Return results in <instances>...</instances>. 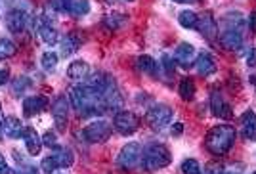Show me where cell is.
Masks as SVG:
<instances>
[{
	"mask_svg": "<svg viewBox=\"0 0 256 174\" xmlns=\"http://www.w3.org/2000/svg\"><path fill=\"white\" fill-rule=\"evenodd\" d=\"M235 144V129L231 125H218L209 130L205 138V147L213 155H226Z\"/></svg>",
	"mask_w": 256,
	"mask_h": 174,
	"instance_id": "1",
	"label": "cell"
},
{
	"mask_svg": "<svg viewBox=\"0 0 256 174\" xmlns=\"http://www.w3.org/2000/svg\"><path fill=\"white\" fill-rule=\"evenodd\" d=\"M143 161L149 169L159 171V169H167L171 165V151L165 144H151L143 151Z\"/></svg>",
	"mask_w": 256,
	"mask_h": 174,
	"instance_id": "2",
	"label": "cell"
},
{
	"mask_svg": "<svg viewBox=\"0 0 256 174\" xmlns=\"http://www.w3.org/2000/svg\"><path fill=\"white\" fill-rule=\"evenodd\" d=\"M142 159H143L142 145L138 144V142H130V144H127L121 149V153H119V157H117V165H119V169H123V171H134V169L140 165Z\"/></svg>",
	"mask_w": 256,
	"mask_h": 174,
	"instance_id": "3",
	"label": "cell"
},
{
	"mask_svg": "<svg viewBox=\"0 0 256 174\" xmlns=\"http://www.w3.org/2000/svg\"><path fill=\"white\" fill-rule=\"evenodd\" d=\"M172 117H174L172 107L165 105V103H159V105H155L153 109H149L145 121H147V125H149L153 130H163V129L172 121Z\"/></svg>",
	"mask_w": 256,
	"mask_h": 174,
	"instance_id": "4",
	"label": "cell"
},
{
	"mask_svg": "<svg viewBox=\"0 0 256 174\" xmlns=\"http://www.w3.org/2000/svg\"><path fill=\"white\" fill-rule=\"evenodd\" d=\"M138 127H140V119H138L136 113H132V111H119V113H115L113 129L119 134H123V136L134 134L138 130Z\"/></svg>",
	"mask_w": 256,
	"mask_h": 174,
	"instance_id": "5",
	"label": "cell"
},
{
	"mask_svg": "<svg viewBox=\"0 0 256 174\" xmlns=\"http://www.w3.org/2000/svg\"><path fill=\"white\" fill-rule=\"evenodd\" d=\"M52 115H54V125L59 132L67 130L69 125V98L67 96H57L52 103Z\"/></svg>",
	"mask_w": 256,
	"mask_h": 174,
	"instance_id": "6",
	"label": "cell"
},
{
	"mask_svg": "<svg viewBox=\"0 0 256 174\" xmlns=\"http://www.w3.org/2000/svg\"><path fill=\"white\" fill-rule=\"evenodd\" d=\"M83 136H85L90 144H101V142L109 140V136H111V125L105 123V121H94V123H90L85 130H83Z\"/></svg>",
	"mask_w": 256,
	"mask_h": 174,
	"instance_id": "7",
	"label": "cell"
},
{
	"mask_svg": "<svg viewBox=\"0 0 256 174\" xmlns=\"http://www.w3.org/2000/svg\"><path fill=\"white\" fill-rule=\"evenodd\" d=\"M195 58H197V52H195L193 44L189 43H180L174 50V61L184 69H189L195 63Z\"/></svg>",
	"mask_w": 256,
	"mask_h": 174,
	"instance_id": "8",
	"label": "cell"
},
{
	"mask_svg": "<svg viewBox=\"0 0 256 174\" xmlns=\"http://www.w3.org/2000/svg\"><path fill=\"white\" fill-rule=\"evenodd\" d=\"M35 31H39V35L43 37L44 44H48V46L59 44V35H57V31L52 27V23H50L44 15H39V17L35 19Z\"/></svg>",
	"mask_w": 256,
	"mask_h": 174,
	"instance_id": "9",
	"label": "cell"
},
{
	"mask_svg": "<svg viewBox=\"0 0 256 174\" xmlns=\"http://www.w3.org/2000/svg\"><path fill=\"white\" fill-rule=\"evenodd\" d=\"M211 109H213V115L218 119H231V107L229 103H226L218 90H214L211 94Z\"/></svg>",
	"mask_w": 256,
	"mask_h": 174,
	"instance_id": "10",
	"label": "cell"
},
{
	"mask_svg": "<svg viewBox=\"0 0 256 174\" xmlns=\"http://www.w3.org/2000/svg\"><path fill=\"white\" fill-rule=\"evenodd\" d=\"M195 67H197L199 75H203V77H211L213 73H216V61H214L213 54L201 50L197 54V58H195Z\"/></svg>",
	"mask_w": 256,
	"mask_h": 174,
	"instance_id": "11",
	"label": "cell"
},
{
	"mask_svg": "<svg viewBox=\"0 0 256 174\" xmlns=\"http://www.w3.org/2000/svg\"><path fill=\"white\" fill-rule=\"evenodd\" d=\"M220 44H222L224 48H228V50H239L243 46L241 31L226 27V29L222 31V35H220Z\"/></svg>",
	"mask_w": 256,
	"mask_h": 174,
	"instance_id": "12",
	"label": "cell"
},
{
	"mask_svg": "<svg viewBox=\"0 0 256 174\" xmlns=\"http://www.w3.org/2000/svg\"><path fill=\"white\" fill-rule=\"evenodd\" d=\"M241 132L249 142H256V113L253 109L245 111L241 117Z\"/></svg>",
	"mask_w": 256,
	"mask_h": 174,
	"instance_id": "13",
	"label": "cell"
},
{
	"mask_svg": "<svg viewBox=\"0 0 256 174\" xmlns=\"http://www.w3.org/2000/svg\"><path fill=\"white\" fill-rule=\"evenodd\" d=\"M48 107V98L46 96H31L23 102V113L27 117H33L37 113H43Z\"/></svg>",
	"mask_w": 256,
	"mask_h": 174,
	"instance_id": "14",
	"label": "cell"
},
{
	"mask_svg": "<svg viewBox=\"0 0 256 174\" xmlns=\"http://www.w3.org/2000/svg\"><path fill=\"white\" fill-rule=\"evenodd\" d=\"M23 138H25V147H27L29 155H39L41 149H43V140L37 134V130L33 127H27L23 132Z\"/></svg>",
	"mask_w": 256,
	"mask_h": 174,
	"instance_id": "15",
	"label": "cell"
},
{
	"mask_svg": "<svg viewBox=\"0 0 256 174\" xmlns=\"http://www.w3.org/2000/svg\"><path fill=\"white\" fill-rule=\"evenodd\" d=\"M25 23H27V15L23 10H12L6 15V25L12 33H21L25 29Z\"/></svg>",
	"mask_w": 256,
	"mask_h": 174,
	"instance_id": "16",
	"label": "cell"
},
{
	"mask_svg": "<svg viewBox=\"0 0 256 174\" xmlns=\"http://www.w3.org/2000/svg\"><path fill=\"white\" fill-rule=\"evenodd\" d=\"M88 75H90V65H88L86 61H81V59L73 61L71 65L67 67V77L73 79V81H83V79H88Z\"/></svg>",
	"mask_w": 256,
	"mask_h": 174,
	"instance_id": "17",
	"label": "cell"
},
{
	"mask_svg": "<svg viewBox=\"0 0 256 174\" xmlns=\"http://www.w3.org/2000/svg\"><path fill=\"white\" fill-rule=\"evenodd\" d=\"M25 129L21 127V121L17 117L10 115L4 119V134H8L10 138H21Z\"/></svg>",
	"mask_w": 256,
	"mask_h": 174,
	"instance_id": "18",
	"label": "cell"
},
{
	"mask_svg": "<svg viewBox=\"0 0 256 174\" xmlns=\"http://www.w3.org/2000/svg\"><path fill=\"white\" fill-rule=\"evenodd\" d=\"M54 159L57 161V167L61 169H69L73 163H75V155L69 147H59L56 145L54 147Z\"/></svg>",
	"mask_w": 256,
	"mask_h": 174,
	"instance_id": "19",
	"label": "cell"
},
{
	"mask_svg": "<svg viewBox=\"0 0 256 174\" xmlns=\"http://www.w3.org/2000/svg\"><path fill=\"white\" fill-rule=\"evenodd\" d=\"M59 44H61V54H63V56H71V54H75V52L83 46V39H81L79 35L71 33V35H67Z\"/></svg>",
	"mask_w": 256,
	"mask_h": 174,
	"instance_id": "20",
	"label": "cell"
},
{
	"mask_svg": "<svg viewBox=\"0 0 256 174\" xmlns=\"http://www.w3.org/2000/svg\"><path fill=\"white\" fill-rule=\"evenodd\" d=\"M197 29L207 37V39H211L213 41L214 37H216V31H218V23L214 21L213 14H207L203 19H199V23H197Z\"/></svg>",
	"mask_w": 256,
	"mask_h": 174,
	"instance_id": "21",
	"label": "cell"
},
{
	"mask_svg": "<svg viewBox=\"0 0 256 174\" xmlns=\"http://www.w3.org/2000/svg\"><path fill=\"white\" fill-rule=\"evenodd\" d=\"M178 92H180L182 100H185V102L193 100V96H195V83H193V79H189V77L182 79V81H180V88H178Z\"/></svg>",
	"mask_w": 256,
	"mask_h": 174,
	"instance_id": "22",
	"label": "cell"
},
{
	"mask_svg": "<svg viewBox=\"0 0 256 174\" xmlns=\"http://www.w3.org/2000/svg\"><path fill=\"white\" fill-rule=\"evenodd\" d=\"M178 21L184 29H197V23H199V17L195 12H189V10H184L178 15Z\"/></svg>",
	"mask_w": 256,
	"mask_h": 174,
	"instance_id": "23",
	"label": "cell"
},
{
	"mask_svg": "<svg viewBox=\"0 0 256 174\" xmlns=\"http://www.w3.org/2000/svg\"><path fill=\"white\" fill-rule=\"evenodd\" d=\"M15 52H17V48H15V44L12 41H8V39H0V61L6 58H12L15 56Z\"/></svg>",
	"mask_w": 256,
	"mask_h": 174,
	"instance_id": "24",
	"label": "cell"
},
{
	"mask_svg": "<svg viewBox=\"0 0 256 174\" xmlns=\"http://www.w3.org/2000/svg\"><path fill=\"white\" fill-rule=\"evenodd\" d=\"M138 69L142 73H155L157 61L151 58V56H140V58H138Z\"/></svg>",
	"mask_w": 256,
	"mask_h": 174,
	"instance_id": "25",
	"label": "cell"
},
{
	"mask_svg": "<svg viewBox=\"0 0 256 174\" xmlns=\"http://www.w3.org/2000/svg\"><path fill=\"white\" fill-rule=\"evenodd\" d=\"M75 17H83L90 12V2L88 0H75L71 6V10H69Z\"/></svg>",
	"mask_w": 256,
	"mask_h": 174,
	"instance_id": "26",
	"label": "cell"
},
{
	"mask_svg": "<svg viewBox=\"0 0 256 174\" xmlns=\"http://www.w3.org/2000/svg\"><path fill=\"white\" fill-rule=\"evenodd\" d=\"M57 61H59V58H57V54H54V52H44L43 58H41V63H43V67L46 71H52L57 65Z\"/></svg>",
	"mask_w": 256,
	"mask_h": 174,
	"instance_id": "27",
	"label": "cell"
},
{
	"mask_svg": "<svg viewBox=\"0 0 256 174\" xmlns=\"http://www.w3.org/2000/svg\"><path fill=\"white\" fill-rule=\"evenodd\" d=\"M29 87H31V81L27 77H17L14 81V85H12V88H14L12 92H14V96H21Z\"/></svg>",
	"mask_w": 256,
	"mask_h": 174,
	"instance_id": "28",
	"label": "cell"
},
{
	"mask_svg": "<svg viewBox=\"0 0 256 174\" xmlns=\"http://www.w3.org/2000/svg\"><path fill=\"white\" fill-rule=\"evenodd\" d=\"M182 173L184 174H201L203 173V169H201L199 161L185 159L184 163H182Z\"/></svg>",
	"mask_w": 256,
	"mask_h": 174,
	"instance_id": "29",
	"label": "cell"
},
{
	"mask_svg": "<svg viewBox=\"0 0 256 174\" xmlns=\"http://www.w3.org/2000/svg\"><path fill=\"white\" fill-rule=\"evenodd\" d=\"M41 167H43V173L46 174H54L57 169V161L54 159V155H50V157H46V159H43V163H41Z\"/></svg>",
	"mask_w": 256,
	"mask_h": 174,
	"instance_id": "30",
	"label": "cell"
},
{
	"mask_svg": "<svg viewBox=\"0 0 256 174\" xmlns=\"http://www.w3.org/2000/svg\"><path fill=\"white\" fill-rule=\"evenodd\" d=\"M205 174H224V167L220 163H207Z\"/></svg>",
	"mask_w": 256,
	"mask_h": 174,
	"instance_id": "31",
	"label": "cell"
},
{
	"mask_svg": "<svg viewBox=\"0 0 256 174\" xmlns=\"http://www.w3.org/2000/svg\"><path fill=\"white\" fill-rule=\"evenodd\" d=\"M75 0H54V6H56L59 12H69Z\"/></svg>",
	"mask_w": 256,
	"mask_h": 174,
	"instance_id": "32",
	"label": "cell"
},
{
	"mask_svg": "<svg viewBox=\"0 0 256 174\" xmlns=\"http://www.w3.org/2000/svg\"><path fill=\"white\" fill-rule=\"evenodd\" d=\"M43 144L48 145V147H56V145H57L56 134H52V132H46V134L43 136Z\"/></svg>",
	"mask_w": 256,
	"mask_h": 174,
	"instance_id": "33",
	"label": "cell"
},
{
	"mask_svg": "<svg viewBox=\"0 0 256 174\" xmlns=\"http://www.w3.org/2000/svg\"><path fill=\"white\" fill-rule=\"evenodd\" d=\"M0 174H12L10 167L6 165V159H4V155H0Z\"/></svg>",
	"mask_w": 256,
	"mask_h": 174,
	"instance_id": "34",
	"label": "cell"
},
{
	"mask_svg": "<svg viewBox=\"0 0 256 174\" xmlns=\"http://www.w3.org/2000/svg\"><path fill=\"white\" fill-rule=\"evenodd\" d=\"M247 63H249L251 67L256 65V48H251V52H249V56H247Z\"/></svg>",
	"mask_w": 256,
	"mask_h": 174,
	"instance_id": "35",
	"label": "cell"
},
{
	"mask_svg": "<svg viewBox=\"0 0 256 174\" xmlns=\"http://www.w3.org/2000/svg\"><path fill=\"white\" fill-rule=\"evenodd\" d=\"M117 21H123V17H117V15H115V17H107V19H105V23L109 25V29H117V27H119Z\"/></svg>",
	"mask_w": 256,
	"mask_h": 174,
	"instance_id": "36",
	"label": "cell"
},
{
	"mask_svg": "<svg viewBox=\"0 0 256 174\" xmlns=\"http://www.w3.org/2000/svg\"><path fill=\"white\" fill-rule=\"evenodd\" d=\"M249 29L256 33V12H251V15H249Z\"/></svg>",
	"mask_w": 256,
	"mask_h": 174,
	"instance_id": "37",
	"label": "cell"
},
{
	"mask_svg": "<svg viewBox=\"0 0 256 174\" xmlns=\"http://www.w3.org/2000/svg\"><path fill=\"white\" fill-rule=\"evenodd\" d=\"M182 132H184V125H182V123H174V125H172V134H174V136H180Z\"/></svg>",
	"mask_w": 256,
	"mask_h": 174,
	"instance_id": "38",
	"label": "cell"
},
{
	"mask_svg": "<svg viewBox=\"0 0 256 174\" xmlns=\"http://www.w3.org/2000/svg\"><path fill=\"white\" fill-rule=\"evenodd\" d=\"M8 79H10V73L6 69H0V87H4L8 83Z\"/></svg>",
	"mask_w": 256,
	"mask_h": 174,
	"instance_id": "39",
	"label": "cell"
},
{
	"mask_svg": "<svg viewBox=\"0 0 256 174\" xmlns=\"http://www.w3.org/2000/svg\"><path fill=\"white\" fill-rule=\"evenodd\" d=\"M163 63H165V67H167V71L172 73V59L169 56H163Z\"/></svg>",
	"mask_w": 256,
	"mask_h": 174,
	"instance_id": "40",
	"label": "cell"
},
{
	"mask_svg": "<svg viewBox=\"0 0 256 174\" xmlns=\"http://www.w3.org/2000/svg\"><path fill=\"white\" fill-rule=\"evenodd\" d=\"M4 119L6 117L2 115V107H0V142H2V136H4Z\"/></svg>",
	"mask_w": 256,
	"mask_h": 174,
	"instance_id": "41",
	"label": "cell"
},
{
	"mask_svg": "<svg viewBox=\"0 0 256 174\" xmlns=\"http://www.w3.org/2000/svg\"><path fill=\"white\" fill-rule=\"evenodd\" d=\"M21 174H39V173H37L33 167H27V169H25V173H21Z\"/></svg>",
	"mask_w": 256,
	"mask_h": 174,
	"instance_id": "42",
	"label": "cell"
},
{
	"mask_svg": "<svg viewBox=\"0 0 256 174\" xmlns=\"http://www.w3.org/2000/svg\"><path fill=\"white\" fill-rule=\"evenodd\" d=\"M174 2H180V4H191V2H195V0H174Z\"/></svg>",
	"mask_w": 256,
	"mask_h": 174,
	"instance_id": "43",
	"label": "cell"
},
{
	"mask_svg": "<svg viewBox=\"0 0 256 174\" xmlns=\"http://www.w3.org/2000/svg\"><path fill=\"white\" fill-rule=\"evenodd\" d=\"M224 174H237V173H224Z\"/></svg>",
	"mask_w": 256,
	"mask_h": 174,
	"instance_id": "44",
	"label": "cell"
},
{
	"mask_svg": "<svg viewBox=\"0 0 256 174\" xmlns=\"http://www.w3.org/2000/svg\"><path fill=\"white\" fill-rule=\"evenodd\" d=\"M127 2H132V0H127Z\"/></svg>",
	"mask_w": 256,
	"mask_h": 174,
	"instance_id": "45",
	"label": "cell"
},
{
	"mask_svg": "<svg viewBox=\"0 0 256 174\" xmlns=\"http://www.w3.org/2000/svg\"><path fill=\"white\" fill-rule=\"evenodd\" d=\"M253 174H256V173H253Z\"/></svg>",
	"mask_w": 256,
	"mask_h": 174,
	"instance_id": "46",
	"label": "cell"
}]
</instances>
